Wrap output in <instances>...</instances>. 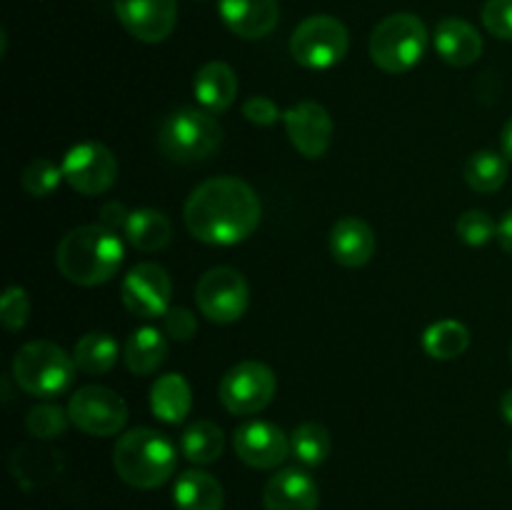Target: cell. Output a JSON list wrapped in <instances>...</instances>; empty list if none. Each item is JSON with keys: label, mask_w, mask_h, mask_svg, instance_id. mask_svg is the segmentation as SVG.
Returning <instances> with one entry per match:
<instances>
[{"label": "cell", "mask_w": 512, "mask_h": 510, "mask_svg": "<svg viewBox=\"0 0 512 510\" xmlns=\"http://www.w3.org/2000/svg\"><path fill=\"white\" fill-rule=\"evenodd\" d=\"M263 205L245 180L220 175L200 183L185 203V228L208 245H235L255 233Z\"/></svg>", "instance_id": "1"}, {"label": "cell", "mask_w": 512, "mask_h": 510, "mask_svg": "<svg viewBox=\"0 0 512 510\" xmlns=\"http://www.w3.org/2000/svg\"><path fill=\"white\" fill-rule=\"evenodd\" d=\"M375 253V233L365 220L343 218L330 230V255L343 268H363Z\"/></svg>", "instance_id": "19"}, {"label": "cell", "mask_w": 512, "mask_h": 510, "mask_svg": "<svg viewBox=\"0 0 512 510\" xmlns=\"http://www.w3.org/2000/svg\"><path fill=\"white\" fill-rule=\"evenodd\" d=\"M500 410H503V418L512 425V390H508V393L503 395V400H500Z\"/></svg>", "instance_id": "40"}, {"label": "cell", "mask_w": 512, "mask_h": 510, "mask_svg": "<svg viewBox=\"0 0 512 510\" xmlns=\"http://www.w3.org/2000/svg\"><path fill=\"white\" fill-rule=\"evenodd\" d=\"M278 380L265 363L245 360L233 365L220 380V403L233 415H253L268 408L275 398Z\"/></svg>", "instance_id": "8"}, {"label": "cell", "mask_w": 512, "mask_h": 510, "mask_svg": "<svg viewBox=\"0 0 512 510\" xmlns=\"http://www.w3.org/2000/svg\"><path fill=\"white\" fill-rule=\"evenodd\" d=\"M73 360L83 373L103 375L118 363V343H115L113 335L93 330L75 343Z\"/></svg>", "instance_id": "26"}, {"label": "cell", "mask_w": 512, "mask_h": 510, "mask_svg": "<svg viewBox=\"0 0 512 510\" xmlns=\"http://www.w3.org/2000/svg\"><path fill=\"white\" fill-rule=\"evenodd\" d=\"M435 50L453 68H468L483 55V38L478 30L460 18H445L435 25Z\"/></svg>", "instance_id": "18"}, {"label": "cell", "mask_w": 512, "mask_h": 510, "mask_svg": "<svg viewBox=\"0 0 512 510\" xmlns=\"http://www.w3.org/2000/svg\"><path fill=\"white\" fill-rule=\"evenodd\" d=\"M28 315H30L28 293H25L23 288H18V285H10V288L3 293V298H0V320H3L5 330H10V333L23 330L25 323H28Z\"/></svg>", "instance_id": "33"}, {"label": "cell", "mask_w": 512, "mask_h": 510, "mask_svg": "<svg viewBox=\"0 0 512 510\" xmlns=\"http://www.w3.org/2000/svg\"><path fill=\"white\" fill-rule=\"evenodd\" d=\"M348 48V28L333 15H310L290 38V53L295 63L310 70L333 68L348 55Z\"/></svg>", "instance_id": "7"}, {"label": "cell", "mask_w": 512, "mask_h": 510, "mask_svg": "<svg viewBox=\"0 0 512 510\" xmlns=\"http://www.w3.org/2000/svg\"><path fill=\"white\" fill-rule=\"evenodd\" d=\"M498 240H500V248L512 255V210H508V213L503 215V220H500Z\"/></svg>", "instance_id": "38"}, {"label": "cell", "mask_w": 512, "mask_h": 510, "mask_svg": "<svg viewBox=\"0 0 512 510\" xmlns=\"http://www.w3.org/2000/svg\"><path fill=\"white\" fill-rule=\"evenodd\" d=\"M63 178V165L53 163V160L48 158H38L23 170L20 185H23L25 193L33 195V198H45V195H50L58 188Z\"/></svg>", "instance_id": "30"}, {"label": "cell", "mask_w": 512, "mask_h": 510, "mask_svg": "<svg viewBox=\"0 0 512 510\" xmlns=\"http://www.w3.org/2000/svg\"><path fill=\"white\" fill-rule=\"evenodd\" d=\"M243 115L255 125H273L280 120V108L270 98L255 95L243 103Z\"/></svg>", "instance_id": "36"}, {"label": "cell", "mask_w": 512, "mask_h": 510, "mask_svg": "<svg viewBox=\"0 0 512 510\" xmlns=\"http://www.w3.org/2000/svg\"><path fill=\"white\" fill-rule=\"evenodd\" d=\"M68 423H70V415L65 413L63 408L50 403L35 405V408L28 413V418H25L28 433L40 440H53V438H60V435H65Z\"/></svg>", "instance_id": "31"}, {"label": "cell", "mask_w": 512, "mask_h": 510, "mask_svg": "<svg viewBox=\"0 0 512 510\" xmlns=\"http://www.w3.org/2000/svg\"><path fill=\"white\" fill-rule=\"evenodd\" d=\"M233 448L245 465L258 470L278 468L290 455V440L278 425L253 420L235 430Z\"/></svg>", "instance_id": "15"}, {"label": "cell", "mask_w": 512, "mask_h": 510, "mask_svg": "<svg viewBox=\"0 0 512 510\" xmlns=\"http://www.w3.org/2000/svg\"><path fill=\"white\" fill-rule=\"evenodd\" d=\"M115 15L133 38L160 43L178 23V0H115Z\"/></svg>", "instance_id": "13"}, {"label": "cell", "mask_w": 512, "mask_h": 510, "mask_svg": "<svg viewBox=\"0 0 512 510\" xmlns=\"http://www.w3.org/2000/svg\"><path fill=\"white\" fill-rule=\"evenodd\" d=\"M160 150L178 163H198L210 158L223 143V128L213 113L203 108H180L165 118L158 135Z\"/></svg>", "instance_id": "6"}, {"label": "cell", "mask_w": 512, "mask_h": 510, "mask_svg": "<svg viewBox=\"0 0 512 510\" xmlns=\"http://www.w3.org/2000/svg\"><path fill=\"white\" fill-rule=\"evenodd\" d=\"M128 220H130V210L120 203H108L100 208V225H105L108 230L118 233V230L128 228Z\"/></svg>", "instance_id": "37"}, {"label": "cell", "mask_w": 512, "mask_h": 510, "mask_svg": "<svg viewBox=\"0 0 512 510\" xmlns=\"http://www.w3.org/2000/svg\"><path fill=\"white\" fill-rule=\"evenodd\" d=\"M483 25L495 38L512 40V0H488L483 8Z\"/></svg>", "instance_id": "34"}, {"label": "cell", "mask_w": 512, "mask_h": 510, "mask_svg": "<svg viewBox=\"0 0 512 510\" xmlns=\"http://www.w3.org/2000/svg\"><path fill=\"white\" fill-rule=\"evenodd\" d=\"M190 408H193V393L183 375L168 373L155 380L150 390V410L155 418L178 425L188 418Z\"/></svg>", "instance_id": "21"}, {"label": "cell", "mask_w": 512, "mask_h": 510, "mask_svg": "<svg viewBox=\"0 0 512 510\" xmlns=\"http://www.w3.org/2000/svg\"><path fill=\"white\" fill-rule=\"evenodd\" d=\"M63 175L73 190L80 195H100L113 188L118 178V160L113 150L103 143H80L65 153Z\"/></svg>", "instance_id": "11"}, {"label": "cell", "mask_w": 512, "mask_h": 510, "mask_svg": "<svg viewBox=\"0 0 512 510\" xmlns=\"http://www.w3.org/2000/svg\"><path fill=\"white\" fill-rule=\"evenodd\" d=\"M173 500L178 510H223V485L205 470H185L175 480Z\"/></svg>", "instance_id": "22"}, {"label": "cell", "mask_w": 512, "mask_h": 510, "mask_svg": "<svg viewBox=\"0 0 512 510\" xmlns=\"http://www.w3.org/2000/svg\"><path fill=\"white\" fill-rule=\"evenodd\" d=\"M428 48L425 23L413 13L388 15L370 35V58L380 70L400 75L413 70Z\"/></svg>", "instance_id": "5"}, {"label": "cell", "mask_w": 512, "mask_h": 510, "mask_svg": "<svg viewBox=\"0 0 512 510\" xmlns=\"http://www.w3.org/2000/svg\"><path fill=\"white\" fill-rule=\"evenodd\" d=\"M75 360L48 340L25 343L13 358V378L20 390L35 398H55L75 380Z\"/></svg>", "instance_id": "4"}, {"label": "cell", "mask_w": 512, "mask_h": 510, "mask_svg": "<svg viewBox=\"0 0 512 510\" xmlns=\"http://www.w3.org/2000/svg\"><path fill=\"white\" fill-rule=\"evenodd\" d=\"M458 235L468 245H485L493 238H498V225L485 210H468L458 220Z\"/></svg>", "instance_id": "32"}, {"label": "cell", "mask_w": 512, "mask_h": 510, "mask_svg": "<svg viewBox=\"0 0 512 510\" xmlns=\"http://www.w3.org/2000/svg\"><path fill=\"white\" fill-rule=\"evenodd\" d=\"M320 493L315 480L300 468H285L265 483V510H318Z\"/></svg>", "instance_id": "17"}, {"label": "cell", "mask_w": 512, "mask_h": 510, "mask_svg": "<svg viewBox=\"0 0 512 510\" xmlns=\"http://www.w3.org/2000/svg\"><path fill=\"white\" fill-rule=\"evenodd\" d=\"M195 100L200 103V108L208 110V113L220 115L235 103L238 98V75L223 60H213V63L203 65L195 75L193 83Z\"/></svg>", "instance_id": "20"}, {"label": "cell", "mask_w": 512, "mask_h": 510, "mask_svg": "<svg viewBox=\"0 0 512 510\" xmlns=\"http://www.w3.org/2000/svg\"><path fill=\"white\" fill-rule=\"evenodd\" d=\"M248 298L250 290L245 283L243 275L235 268H220L208 270L203 278L198 280V288H195V300H198V308L210 323H235L245 315L248 310Z\"/></svg>", "instance_id": "10"}, {"label": "cell", "mask_w": 512, "mask_h": 510, "mask_svg": "<svg viewBox=\"0 0 512 510\" xmlns=\"http://www.w3.org/2000/svg\"><path fill=\"white\" fill-rule=\"evenodd\" d=\"M225 448V435L210 420H198V423L188 425L180 438V450L185 458L195 465H208L223 455Z\"/></svg>", "instance_id": "25"}, {"label": "cell", "mask_w": 512, "mask_h": 510, "mask_svg": "<svg viewBox=\"0 0 512 510\" xmlns=\"http://www.w3.org/2000/svg\"><path fill=\"white\" fill-rule=\"evenodd\" d=\"M120 298L128 313L135 318L153 320L160 318L170 310V298H173V283L165 268L155 263H140L123 278Z\"/></svg>", "instance_id": "12"}, {"label": "cell", "mask_w": 512, "mask_h": 510, "mask_svg": "<svg viewBox=\"0 0 512 510\" xmlns=\"http://www.w3.org/2000/svg\"><path fill=\"white\" fill-rule=\"evenodd\" d=\"M125 238L130 240L133 248L143 250V253H155V250H163L170 243L173 225H170L168 215L160 213V210H133L128 228H125Z\"/></svg>", "instance_id": "24"}, {"label": "cell", "mask_w": 512, "mask_h": 510, "mask_svg": "<svg viewBox=\"0 0 512 510\" xmlns=\"http://www.w3.org/2000/svg\"><path fill=\"white\" fill-rule=\"evenodd\" d=\"M70 423L93 438L120 433L128 423V405L115 390L103 385H83L68 403Z\"/></svg>", "instance_id": "9"}, {"label": "cell", "mask_w": 512, "mask_h": 510, "mask_svg": "<svg viewBox=\"0 0 512 510\" xmlns=\"http://www.w3.org/2000/svg\"><path fill=\"white\" fill-rule=\"evenodd\" d=\"M163 328H165V335L173 340H190L195 335V330H198V320H195V315L190 313L188 308H170L168 313L163 315Z\"/></svg>", "instance_id": "35"}, {"label": "cell", "mask_w": 512, "mask_h": 510, "mask_svg": "<svg viewBox=\"0 0 512 510\" xmlns=\"http://www.w3.org/2000/svg\"><path fill=\"white\" fill-rule=\"evenodd\" d=\"M283 120L290 143L295 145L300 155L318 160L328 153L330 143H333V120H330L328 110L323 105L305 100V103L285 110Z\"/></svg>", "instance_id": "14"}, {"label": "cell", "mask_w": 512, "mask_h": 510, "mask_svg": "<svg viewBox=\"0 0 512 510\" xmlns=\"http://www.w3.org/2000/svg\"><path fill=\"white\" fill-rule=\"evenodd\" d=\"M510 465H512V453H510Z\"/></svg>", "instance_id": "42"}, {"label": "cell", "mask_w": 512, "mask_h": 510, "mask_svg": "<svg viewBox=\"0 0 512 510\" xmlns=\"http://www.w3.org/2000/svg\"><path fill=\"white\" fill-rule=\"evenodd\" d=\"M115 473L130 488L153 490L168 483L178 465V450L153 428H135L120 435L113 450Z\"/></svg>", "instance_id": "3"}, {"label": "cell", "mask_w": 512, "mask_h": 510, "mask_svg": "<svg viewBox=\"0 0 512 510\" xmlns=\"http://www.w3.org/2000/svg\"><path fill=\"white\" fill-rule=\"evenodd\" d=\"M465 180L475 193H495L508 180V160L495 150H478L465 163Z\"/></svg>", "instance_id": "29"}, {"label": "cell", "mask_w": 512, "mask_h": 510, "mask_svg": "<svg viewBox=\"0 0 512 510\" xmlns=\"http://www.w3.org/2000/svg\"><path fill=\"white\" fill-rule=\"evenodd\" d=\"M168 358V340L160 330L140 328L128 338L123 348V360L133 375H153Z\"/></svg>", "instance_id": "23"}, {"label": "cell", "mask_w": 512, "mask_h": 510, "mask_svg": "<svg viewBox=\"0 0 512 510\" xmlns=\"http://www.w3.org/2000/svg\"><path fill=\"white\" fill-rule=\"evenodd\" d=\"M333 440L325 425L320 423H303L290 435V453L305 468H318L330 458Z\"/></svg>", "instance_id": "28"}, {"label": "cell", "mask_w": 512, "mask_h": 510, "mask_svg": "<svg viewBox=\"0 0 512 510\" xmlns=\"http://www.w3.org/2000/svg\"><path fill=\"white\" fill-rule=\"evenodd\" d=\"M123 255L125 248L118 233L100 223L80 225L60 240L55 263L70 283L93 288V285L108 283L118 273Z\"/></svg>", "instance_id": "2"}, {"label": "cell", "mask_w": 512, "mask_h": 510, "mask_svg": "<svg viewBox=\"0 0 512 510\" xmlns=\"http://www.w3.org/2000/svg\"><path fill=\"white\" fill-rule=\"evenodd\" d=\"M510 363H512V348H510Z\"/></svg>", "instance_id": "41"}, {"label": "cell", "mask_w": 512, "mask_h": 510, "mask_svg": "<svg viewBox=\"0 0 512 510\" xmlns=\"http://www.w3.org/2000/svg\"><path fill=\"white\" fill-rule=\"evenodd\" d=\"M503 155L512 163V118L505 123V128H503Z\"/></svg>", "instance_id": "39"}, {"label": "cell", "mask_w": 512, "mask_h": 510, "mask_svg": "<svg viewBox=\"0 0 512 510\" xmlns=\"http://www.w3.org/2000/svg\"><path fill=\"white\" fill-rule=\"evenodd\" d=\"M218 13L230 33L245 40L265 38L280 18L278 0H220Z\"/></svg>", "instance_id": "16"}, {"label": "cell", "mask_w": 512, "mask_h": 510, "mask_svg": "<svg viewBox=\"0 0 512 510\" xmlns=\"http://www.w3.org/2000/svg\"><path fill=\"white\" fill-rule=\"evenodd\" d=\"M470 330L458 320H438L423 335V348L435 360H455L468 350Z\"/></svg>", "instance_id": "27"}]
</instances>
